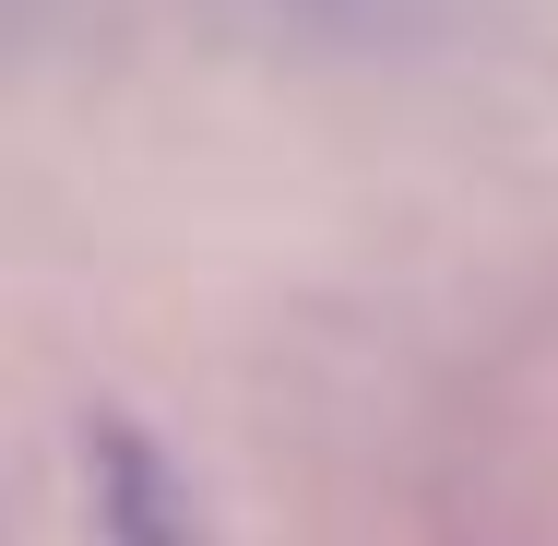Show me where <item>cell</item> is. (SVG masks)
Listing matches in <instances>:
<instances>
[{
  "label": "cell",
  "instance_id": "6da1fadb",
  "mask_svg": "<svg viewBox=\"0 0 558 546\" xmlns=\"http://www.w3.org/2000/svg\"><path fill=\"white\" fill-rule=\"evenodd\" d=\"M72 487H84V546H203L191 475L119 404H84L72 416Z\"/></svg>",
  "mask_w": 558,
  "mask_h": 546
}]
</instances>
